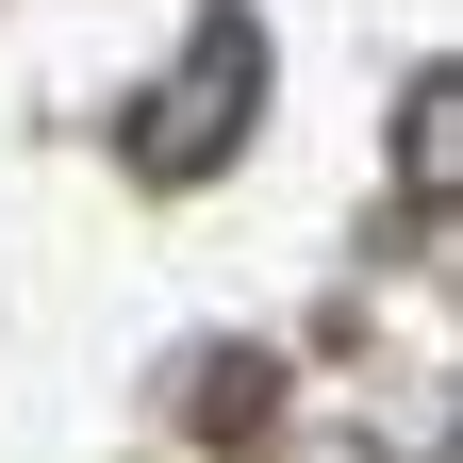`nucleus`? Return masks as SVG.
<instances>
[{"label": "nucleus", "mask_w": 463, "mask_h": 463, "mask_svg": "<svg viewBox=\"0 0 463 463\" xmlns=\"http://www.w3.org/2000/svg\"><path fill=\"white\" fill-rule=\"evenodd\" d=\"M249 99H265V33H249V17H199L183 83L133 99V165H149V183H199V165L232 149V116H249Z\"/></svg>", "instance_id": "f257e3e1"}]
</instances>
